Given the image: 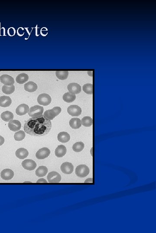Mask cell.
<instances>
[{"instance_id":"d4e9b609","label":"cell","mask_w":156,"mask_h":233,"mask_svg":"<svg viewBox=\"0 0 156 233\" xmlns=\"http://www.w3.org/2000/svg\"><path fill=\"white\" fill-rule=\"evenodd\" d=\"M29 80V76L27 74L24 73H21L16 77V81L19 84H22L27 82Z\"/></svg>"},{"instance_id":"1f68e13d","label":"cell","mask_w":156,"mask_h":233,"mask_svg":"<svg viewBox=\"0 0 156 233\" xmlns=\"http://www.w3.org/2000/svg\"><path fill=\"white\" fill-rule=\"evenodd\" d=\"M5 143V139L2 136H0V146H2Z\"/></svg>"},{"instance_id":"484cf974","label":"cell","mask_w":156,"mask_h":233,"mask_svg":"<svg viewBox=\"0 0 156 233\" xmlns=\"http://www.w3.org/2000/svg\"><path fill=\"white\" fill-rule=\"evenodd\" d=\"M84 147L85 145L84 143L82 142H78L73 144L72 149L75 152H80L84 149Z\"/></svg>"},{"instance_id":"d6986e66","label":"cell","mask_w":156,"mask_h":233,"mask_svg":"<svg viewBox=\"0 0 156 233\" xmlns=\"http://www.w3.org/2000/svg\"><path fill=\"white\" fill-rule=\"evenodd\" d=\"M12 100L10 97L7 96H2L0 97V106L2 107H7L10 106Z\"/></svg>"},{"instance_id":"f1b7e54d","label":"cell","mask_w":156,"mask_h":233,"mask_svg":"<svg viewBox=\"0 0 156 233\" xmlns=\"http://www.w3.org/2000/svg\"><path fill=\"white\" fill-rule=\"evenodd\" d=\"M2 91L3 93L7 95L11 94L14 93L15 91L14 85H12L10 86H7V85H3L2 88Z\"/></svg>"},{"instance_id":"44dd1931","label":"cell","mask_w":156,"mask_h":233,"mask_svg":"<svg viewBox=\"0 0 156 233\" xmlns=\"http://www.w3.org/2000/svg\"><path fill=\"white\" fill-rule=\"evenodd\" d=\"M17 158L20 159H23L28 156V151L25 148H21L16 151L15 153Z\"/></svg>"},{"instance_id":"52a82bcc","label":"cell","mask_w":156,"mask_h":233,"mask_svg":"<svg viewBox=\"0 0 156 233\" xmlns=\"http://www.w3.org/2000/svg\"><path fill=\"white\" fill-rule=\"evenodd\" d=\"M22 166L26 170L33 171L36 168L37 165L36 162L31 159H26L22 162Z\"/></svg>"},{"instance_id":"ac0fdd59","label":"cell","mask_w":156,"mask_h":233,"mask_svg":"<svg viewBox=\"0 0 156 233\" xmlns=\"http://www.w3.org/2000/svg\"><path fill=\"white\" fill-rule=\"evenodd\" d=\"M58 140L62 143H67L70 140V136L68 132H62L58 135Z\"/></svg>"},{"instance_id":"4fadbf2b","label":"cell","mask_w":156,"mask_h":233,"mask_svg":"<svg viewBox=\"0 0 156 233\" xmlns=\"http://www.w3.org/2000/svg\"><path fill=\"white\" fill-rule=\"evenodd\" d=\"M8 126L10 130L14 132H16L21 129V124L19 120H14L9 121Z\"/></svg>"},{"instance_id":"f546056e","label":"cell","mask_w":156,"mask_h":233,"mask_svg":"<svg viewBox=\"0 0 156 233\" xmlns=\"http://www.w3.org/2000/svg\"><path fill=\"white\" fill-rule=\"evenodd\" d=\"M26 134L24 131L20 130L18 132H15L14 135L15 140L18 141H20L25 138Z\"/></svg>"},{"instance_id":"d6a6232c","label":"cell","mask_w":156,"mask_h":233,"mask_svg":"<svg viewBox=\"0 0 156 233\" xmlns=\"http://www.w3.org/2000/svg\"><path fill=\"white\" fill-rule=\"evenodd\" d=\"M37 183H47V182L46 180L43 179V178H42V179H39V180H37Z\"/></svg>"},{"instance_id":"9a60e30c","label":"cell","mask_w":156,"mask_h":233,"mask_svg":"<svg viewBox=\"0 0 156 233\" xmlns=\"http://www.w3.org/2000/svg\"><path fill=\"white\" fill-rule=\"evenodd\" d=\"M29 111V107L28 106L25 104H22L17 108L16 113L18 115L22 116L28 113Z\"/></svg>"},{"instance_id":"ba28073f","label":"cell","mask_w":156,"mask_h":233,"mask_svg":"<svg viewBox=\"0 0 156 233\" xmlns=\"http://www.w3.org/2000/svg\"><path fill=\"white\" fill-rule=\"evenodd\" d=\"M51 154L48 148L44 147L39 149L36 154V157L38 159H44L47 158Z\"/></svg>"},{"instance_id":"9c48e42d","label":"cell","mask_w":156,"mask_h":233,"mask_svg":"<svg viewBox=\"0 0 156 233\" xmlns=\"http://www.w3.org/2000/svg\"><path fill=\"white\" fill-rule=\"evenodd\" d=\"M61 170L63 173L67 175H70L73 172L74 166L71 163L65 162L63 163L60 167Z\"/></svg>"},{"instance_id":"7402d4cb","label":"cell","mask_w":156,"mask_h":233,"mask_svg":"<svg viewBox=\"0 0 156 233\" xmlns=\"http://www.w3.org/2000/svg\"><path fill=\"white\" fill-rule=\"evenodd\" d=\"M1 118L4 121L9 122L13 119L14 114L9 111H6L1 114Z\"/></svg>"},{"instance_id":"8fae6325","label":"cell","mask_w":156,"mask_h":233,"mask_svg":"<svg viewBox=\"0 0 156 233\" xmlns=\"http://www.w3.org/2000/svg\"><path fill=\"white\" fill-rule=\"evenodd\" d=\"M67 89L69 93L74 95L78 94L81 92V85L77 83H69L67 86Z\"/></svg>"},{"instance_id":"7c38bea8","label":"cell","mask_w":156,"mask_h":233,"mask_svg":"<svg viewBox=\"0 0 156 233\" xmlns=\"http://www.w3.org/2000/svg\"><path fill=\"white\" fill-rule=\"evenodd\" d=\"M0 81L2 83L7 86L13 85L14 80L12 77L7 74H4L0 77Z\"/></svg>"},{"instance_id":"7a4b0ae2","label":"cell","mask_w":156,"mask_h":233,"mask_svg":"<svg viewBox=\"0 0 156 233\" xmlns=\"http://www.w3.org/2000/svg\"><path fill=\"white\" fill-rule=\"evenodd\" d=\"M60 107H55L52 109L47 110L44 113L43 116L49 120H53L61 112Z\"/></svg>"},{"instance_id":"cb8c5ba5","label":"cell","mask_w":156,"mask_h":233,"mask_svg":"<svg viewBox=\"0 0 156 233\" xmlns=\"http://www.w3.org/2000/svg\"><path fill=\"white\" fill-rule=\"evenodd\" d=\"M48 172V169L46 166H39L36 171V175L38 177H44Z\"/></svg>"},{"instance_id":"2e32d148","label":"cell","mask_w":156,"mask_h":233,"mask_svg":"<svg viewBox=\"0 0 156 233\" xmlns=\"http://www.w3.org/2000/svg\"><path fill=\"white\" fill-rule=\"evenodd\" d=\"M24 88L26 91L33 93L37 90L38 89V86L35 82L30 81L24 84Z\"/></svg>"},{"instance_id":"277c9868","label":"cell","mask_w":156,"mask_h":233,"mask_svg":"<svg viewBox=\"0 0 156 233\" xmlns=\"http://www.w3.org/2000/svg\"><path fill=\"white\" fill-rule=\"evenodd\" d=\"M44 109L43 107L39 105H35L29 109V115L32 117H36L43 115Z\"/></svg>"},{"instance_id":"30bf717a","label":"cell","mask_w":156,"mask_h":233,"mask_svg":"<svg viewBox=\"0 0 156 233\" xmlns=\"http://www.w3.org/2000/svg\"><path fill=\"white\" fill-rule=\"evenodd\" d=\"M47 178L49 183H59L61 180V176L57 172H52L49 173Z\"/></svg>"},{"instance_id":"5b68a950","label":"cell","mask_w":156,"mask_h":233,"mask_svg":"<svg viewBox=\"0 0 156 233\" xmlns=\"http://www.w3.org/2000/svg\"><path fill=\"white\" fill-rule=\"evenodd\" d=\"M37 100L40 105L47 106L51 104L52 99L50 95L47 94L43 93L38 96Z\"/></svg>"},{"instance_id":"83f0119b","label":"cell","mask_w":156,"mask_h":233,"mask_svg":"<svg viewBox=\"0 0 156 233\" xmlns=\"http://www.w3.org/2000/svg\"><path fill=\"white\" fill-rule=\"evenodd\" d=\"M55 75L60 80H67L69 75V71H56Z\"/></svg>"},{"instance_id":"8992f818","label":"cell","mask_w":156,"mask_h":233,"mask_svg":"<svg viewBox=\"0 0 156 233\" xmlns=\"http://www.w3.org/2000/svg\"><path fill=\"white\" fill-rule=\"evenodd\" d=\"M67 112L69 115L72 116H78L81 115L82 109L81 108L77 105L69 106L67 109Z\"/></svg>"},{"instance_id":"603a6c76","label":"cell","mask_w":156,"mask_h":233,"mask_svg":"<svg viewBox=\"0 0 156 233\" xmlns=\"http://www.w3.org/2000/svg\"><path fill=\"white\" fill-rule=\"evenodd\" d=\"M63 99L64 101L67 103H71L75 100L76 96L75 95L69 92L65 93L63 97Z\"/></svg>"},{"instance_id":"5bb4252c","label":"cell","mask_w":156,"mask_h":233,"mask_svg":"<svg viewBox=\"0 0 156 233\" xmlns=\"http://www.w3.org/2000/svg\"><path fill=\"white\" fill-rule=\"evenodd\" d=\"M14 172L10 169H5L1 173V177L6 180H10L14 176Z\"/></svg>"},{"instance_id":"4dcf8cb0","label":"cell","mask_w":156,"mask_h":233,"mask_svg":"<svg viewBox=\"0 0 156 233\" xmlns=\"http://www.w3.org/2000/svg\"><path fill=\"white\" fill-rule=\"evenodd\" d=\"M83 91L88 95L93 94V85L90 83H87L83 86Z\"/></svg>"},{"instance_id":"6da1fadb","label":"cell","mask_w":156,"mask_h":233,"mask_svg":"<svg viewBox=\"0 0 156 233\" xmlns=\"http://www.w3.org/2000/svg\"><path fill=\"white\" fill-rule=\"evenodd\" d=\"M52 128L51 120L43 115L30 118L24 124V131L27 134L34 136H41L50 132Z\"/></svg>"},{"instance_id":"4316f807","label":"cell","mask_w":156,"mask_h":233,"mask_svg":"<svg viewBox=\"0 0 156 233\" xmlns=\"http://www.w3.org/2000/svg\"><path fill=\"white\" fill-rule=\"evenodd\" d=\"M82 124L85 127H90L92 125V119L90 116H85L82 118L81 120Z\"/></svg>"},{"instance_id":"ffe728a7","label":"cell","mask_w":156,"mask_h":233,"mask_svg":"<svg viewBox=\"0 0 156 233\" xmlns=\"http://www.w3.org/2000/svg\"><path fill=\"white\" fill-rule=\"evenodd\" d=\"M69 124L70 127L74 129H79L82 126L81 120L77 117L72 118L69 121Z\"/></svg>"},{"instance_id":"e0dca14e","label":"cell","mask_w":156,"mask_h":233,"mask_svg":"<svg viewBox=\"0 0 156 233\" xmlns=\"http://www.w3.org/2000/svg\"><path fill=\"white\" fill-rule=\"evenodd\" d=\"M67 149L66 146L60 145L57 146L55 149V156L58 158H62L66 154Z\"/></svg>"},{"instance_id":"3957f363","label":"cell","mask_w":156,"mask_h":233,"mask_svg":"<svg viewBox=\"0 0 156 233\" xmlns=\"http://www.w3.org/2000/svg\"><path fill=\"white\" fill-rule=\"evenodd\" d=\"M89 169L88 167L84 164L78 165L76 169V175L80 178L86 177L89 174Z\"/></svg>"}]
</instances>
